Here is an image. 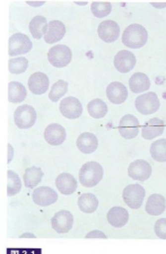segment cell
Here are the masks:
<instances>
[{"label": "cell", "mask_w": 166, "mask_h": 254, "mask_svg": "<svg viewBox=\"0 0 166 254\" xmlns=\"http://www.w3.org/2000/svg\"><path fill=\"white\" fill-rule=\"evenodd\" d=\"M148 40V32L143 25L131 24L125 28L122 34V42L131 49L143 48Z\"/></svg>", "instance_id": "6da1fadb"}, {"label": "cell", "mask_w": 166, "mask_h": 254, "mask_svg": "<svg viewBox=\"0 0 166 254\" xmlns=\"http://www.w3.org/2000/svg\"><path fill=\"white\" fill-rule=\"evenodd\" d=\"M103 167L96 162H87L79 171V182L85 188H93L102 181Z\"/></svg>", "instance_id": "7a4b0ae2"}, {"label": "cell", "mask_w": 166, "mask_h": 254, "mask_svg": "<svg viewBox=\"0 0 166 254\" xmlns=\"http://www.w3.org/2000/svg\"><path fill=\"white\" fill-rule=\"evenodd\" d=\"M32 48L33 44L31 42V39L22 33L13 34L8 41V55L11 57L25 55L32 50Z\"/></svg>", "instance_id": "3957f363"}, {"label": "cell", "mask_w": 166, "mask_h": 254, "mask_svg": "<svg viewBox=\"0 0 166 254\" xmlns=\"http://www.w3.org/2000/svg\"><path fill=\"white\" fill-rule=\"evenodd\" d=\"M71 50L64 44L52 47L48 53V60L54 67L63 68L71 61Z\"/></svg>", "instance_id": "277c9868"}, {"label": "cell", "mask_w": 166, "mask_h": 254, "mask_svg": "<svg viewBox=\"0 0 166 254\" xmlns=\"http://www.w3.org/2000/svg\"><path fill=\"white\" fill-rule=\"evenodd\" d=\"M135 105L137 111H139L144 116H148V114L155 113L160 109L161 103L156 93L148 92L137 97Z\"/></svg>", "instance_id": "5b68a950"}, {"label": "cell", "mask_w": 166, "mask_h": 254, "mask_svg": "<svg viewBox=\"0 0 166 254\" xmlns=\"http://www.w3.org/2000/svg\"><path fill=\"white\" fill-rule=\"evenodd\" d=\"M14 121L19 129L32 128L36 121V112L33 106L27 104L18 106L14 113Z\"/></svg>", "instance_id": "8992f818"}, {"label": "cell", "mask_w": 166, "mask_h": 254, "mask_svg": "<svg viewBox=\"0 0 166 254\" xmlns=\"http://www.w3.org/2000/svg\"><path fill=\"white\" fill-rule=\"evenodd\" d=\"M146 191L139 184H130L123 190V200L125 204L130 209H139L143 204Z\"/></svg>", "instance_id": "52a82bcc"}, {"label": "cell", "mask_w": 166, "mask_h": 254, "mask_svg": "<svg viewBox=\"0 0 166 254\" xmlns=\"http://www.w3.org/2000/svg\"><path fill=\"white\" fill-rule=\"evenodd\" d=\"M128 175L130 176L132 180L136 181L144 182L148 180L152 175V166L148 162L144 161V159H137V161L132 162L128 167Z\"/></svg>", "instance_id": "ba28073f"}, {"label": "cell", "mask_w": 166, "mask_h": 254, "mask_svg": "<svg viewBox=\"0 0 166 254\" xmlns=\"http://www.w3.org/2000/svg\"><path fill=\"white\" fill-rule=\"evenodd\" d=\"M59 110L64 118L74 120V119H78L82 116L83 105L76 97L69 96L63 98V100L60 102Z\"/></svg>", "instance_id": "9c48e42d"}, {"label": "cell", "mask_w": 166, "mask_h": 254, "mask_svg": "<svg viewBox=\"0 0 166 254\" xmlns=\"http://www.w3.org/2000/svg\"><path fill=\"white\" fill-rule=\"evenodd\" d=\"M139 120L132 114H127L120 120L119 132L124 139H133L139 132Z\"/></svg>", "instance_id": "30bf717a"}, {"label": "cell", "mask_w": 166, "mask_h": 254, "mask_svg": "<svg viewBox=\"0 0 166 254\" xmlns=\"http://www.w3.org/2000/svg\"><path fill=\"white\" fill-rule=\"evenodd\" d=\"M51 225L56 233L64 234L69 232L74 225V216L68 210H61L52 217Z\"/></svg>", "instance_id": "8fae6325"}, {"label": "cell", "mask_w": 166, "mask_h": 254, "mask_svg": "<svg viewBox=\"0 0 166 254\" xmlns=\"http://www.w3.org/2000/svg\"><path fill=\"white\" fill-rule=\"evenodd\" d=\"M32 199H33L34 203L38 204V206L47 207L56 202V200H58V193L54 189H51V188L41 187L33 191Z\"/></svg>", "instance_id": "7c38bea8"}, {"label": "cell", "mask_w": 166, "mask_h": 254, "mask_svg": "<svg viewBox=\"0 0 166 254\" xmlns=\"http://www.w3.org/2000/svg\"><path fill=\"white\" fill-rule=\"evenodd\" d=\"M97 33H99V36L104 42L112 43L119 39L120 27L113 20H104L99 25Z\"/></svg>", "instance_id": "4fadbf2b"}, {"label": "cell", "mask_w": 166, "mask_h": 254, "mask_svg": "<svg viewBox=\"0 0 166 254\" xmlns=\"http://www.w3.org/2000/svg\"><path fill=\"white\" fill-rule=\"evenodd\" d=\"M44 138L46 141L51 146H59L64 142L67 138L66 129L58 124L49 125L44 130Z\"/></svg>", "instance_id": "5bb4252c"}, {"label": "cell", "mask_w": 166, "mask_h": 254, "mask_svg": "<svg viewBox=\"0 0 166 254\" xmlns=\"http://www.w3.org/2000/svg\"><path fill=\"white\" fill-rule=\"evenodd\" d=\"M136 65V57L128 50H121L114 57V67L121 73H127Z\"/></svg>", "instance_id": "9a60e30c"}, {"label": "cell", "mask_w": 166, "mask_h": 254, "mask_svg": "<svg viewBox=\"0 0 166 254\" xmlns=\"http://www.w3.org/2000/svg\"><path fill=\"white\" fill-rule=\"evenodd\" d=\"M50 85L49 77L43 72H34L28 79V88L35 95H42L47 93Z\"/></svg>", "instance_id": "2e32d148"}, {"label": "cell", "mask_w": 166, "mask_h": 254, "mask_svg": "<svg viewBox=\"0 0 166 254\" xmlns=\"http://www.w3.org/2000/svg\"><path fill=\"white\" fill-rule=\"evenodd\" d=\"M165 128V122L161 119L154 118L151 120L146 122V124L141 127V134L145 139L151 140L156 137H160L162 133L164 132Z\"/></svg>", "instance_id": "e0dca14e"}, {"label": "cell", "mask_w": 166, "mask_h": 254, "mask_svg": "<svg viewBox=\"0 0 166 254\" xmlns=\"http://www.w3.org/2000/svg\"><path fill=\"white\" fill-rule=\"evenodd\" d=\"M107 96L113 104H122L128 97V89L122 83L114 81L108 86Z\"/></svg>", "instance_id": "ac0fdd59"}, {"label": "cell", "mask_w": 166, "mask_h": 254, "mask_svg": "<svg viewBox=\"0 0 166 254\" xmlns=\"http://www.w3.org/2000/svg\"><path fill=\"white\" fill-rule=\"evenodd\" d=\"M76 146L83 154H92L97 149L99 146V140L94 133L91 132H84L79 134V137L77 138Z\"/></svg>", "instance_id": "d6986e66"}, {"label": "cell", "mask_w": 166, "mask_h": 254, "mask_svg": "<svg viewBox=\"0 0 166 254\" xmlns=\"http://www.w3.org/2000/svg\"><path fill=\"white\" fill-rule=\"evenodd\" d=\"M64 34H66V26H64V24L60 22V20H51L49 23L48 32L46 36H44V41L49 44H54L62 40Z\"/></svg>", "instance_id": "ffe728a7"}, {"label": "cell", "mask_w": 166, "mask_h": 254, "mask_svg": "<svg viewBox=\"0 0 166 254\" xmlns=\"http://www.w3.org/2000/svg\"><path fill=\"white\" fill-rule=\"evenodd\" d=\"M55 186L60 193L64 195L72 194L77 189L76 179L69 173H61L55 179Z\"/></svg>", "instance_id": "44dd1931"}, {"label": "cell", "mask_w": 166, "mask_h": 254, "mask_svg": "<svg viewBox=\"0 0 166 254\" xmlns=\"http://www.w3.org/2000/svg\"><path fill=\"white\" fill-rule=\"evenodd\" d=\"M129 220V214L122 207H113L108 212V222L112 227H123Z\"/></svg>", "instance_id": "7402d4cb"}, {"label": "cell", "mask_w": 166, "mask_h": 254, "mask_svg": "<svg viewBox=\"0 0 166 254\" xmlns=\"http://www.w3.org/2000/svg\"><path fill=\"white\" fill-rule=\"evenodd\" d=\"M166 208V200L162 194L154 193L149 196L146 203V212L151 216H160Z\"/></svg>", "instance_id": "603a6c76"}, {"label": "cell", "mask_w": 166, "mask_h": 254, "mask_svg": "<svg viewBox=\"0 0 166 254\" xmlns=\"http://www.w3.org/2000/svg\"><path fill=\"white\" fill-rule=\"evenodd\" d=\"M129 87H130V91L135 94L143 93L148 91L151 87V80L146 73L136 72L129 79Z\"/></svg>", "instance_id": "cb8c5ba5"}, {"label": "cell", "mask_w": 166, "mask_h": 254, "mask_svg": "<svg viewBox=\"0 0 166 254\" xmlns=\"http://www.w3.org/2000/svg\"><path fill=\"white\" fill-rule=\"evenodd\" d=\"M30 32L34 39L40 40L46 36L49 27V23L43 16H35L30 22Z\"/></svg>", "instance_id": "d4e9b609"}, {"label": "cell", "mask_w": 166, "mask_h": 254, "mask_svg": "<svg viewBox=\"0 0 166 254\" xmlns=\"http://www.w3.org/2000/svg\"><path fill=\"white\" fill-rule=\"evenodd\" d=\"M27 92L25 86L18 81H10L8 84V101L10 103H21L26 98Z\"/></svg>", "instance_id": "484cf974"}, {"label": "cell", "mask_w": 166, "mask_h": 254, "mask_svg": "<svg viewBox=\"0 0 166 254\" xmlns=\"http://www.w3.org/2000/svg\"><path fill=\"white\" fill-rule=\"evenodd\" d=\"M43 178V171L38 166H32L28 167L24 173L23 180H24V186L28 189H33L38 184L42 181Z\"/></svg>", "instance_id": "4316f807"}, {"label": "cell", "mask_w": 166, "mask_h": 254, "mask_svg": "<svg viewBox=\"0 0 166 254\" xmlns=\"http://www.w3.org/2000/svg\"><path fill=\"white\" fill-rule=\"evenodd\" d=\"M78 207L85 214H92L99 207V200L93 193H84L78 198Z\"/></svg>", "instance_id": "83f0119b"}, {"label": "cell", "mask_w": 166, "mask_h": 254, "mask_svg": "<svg viewBox=\"0 0 166 254\" xmlns=\"http://www.w3.org/2000/svg\"><path fill=\"white\" fill-rule=\"evenodd\" d=\"M87 111L93 119H102L108 113V105L101 98H94L87 105Z\"/></svg>", "instance_id": "f1b7e54d"}, {"label": "cell", "mask_w": 166, "mask_h": 254, "mask_svg": "<svg viewBox=\"0 0 166 254\" xmlns=\"http://www.w3.org/2000/svg\"><path fill=\"white\" fill-rule=\"evenodd\" d=\"M22 189V181L19 176L13 171L7 172V195L13 196L19 193Z\"/></svg>", "instance_id": "f546056e"}, {"label": "cell", "mask_w": 166, "mask_h": 254, "mask_svg": "<svg viewBox=\"0 0 166 254\" xmlns=\"http://www.w3.org/2000/svg\"><path fill=\"white\" fill-rule=\"evenodd\" d=\"M151 155L154 161L166 162V139H159L152 143Z\"/></svg>", "instance_id": "4dcf8cb0"}, {"label": "cell", "mask_w": 166, "mask_h": 254, "mask_svg": "<svg viewBox=\"0 0 166 254\" xmlns=\"http://www.w3.org/2000/svg\"><path fill=\"white\" fill-rule=\"evenodd\" d=\"M28 67V60L25 57H17V58H11L8 61V70L14 75H19L26 71Z\"/></svg>", "instance_id": "1f68e13d"}, {"label": "cell", "mask_w": 166, "mask_h": 254, "mask_svg": "<svg viewBox=\"0 0 166 254\" xmlns=\"http://www.w3.org/2000/svg\"><path fill=\"white\" fill-rule=\"evenodd\" d=\"M68 92V83L62 79H59L52 86L51 91L49 92V100L52 102H58L60 98L66 95Z\"/></svg>", "instance_id": "d6a6232c"}, {"label": "cell", "mask_w": 166, "mask_h": 254, "mask_svg": "<svg viewBox=\"0 0 166 254\" xmlns=\"http://www.w3.org/2000/svg\"><path fill=\"white\" fill-rule=\"evenodd\" d=\"M92 13L97 18L107 17L111 14L112 3L111 2H93L92 3Z\"/></svg>", "instance_id": "836d02e7"}, {"label": "cell", "mask_w": 166, "mask_h": 254, "mask_svg": "<svg viewBox=\"0 0 166 254\" xmlns=\"http://www.w3.org/2000/svg\"><path fill=\"white\" fill-rule=\"evenodd\" d=\"M155 233L162 240H166V218H161L155 223Z\"/></svg>", "instance_id": "e575fe53"}, {"label": "cell", "mask_w": 166, "mask_h": 254, "mask_svg": "<svg viewBox=\"0 0 166 254\" xmlns=\"http://www.w3.org/2000/svg\"><path fill=\"white\" fill-rule=\"evenodd\" d=\"M86 239H107V235H105L103 232L93 231L88 233L86 235Z\"/></svg>", "instance_id": "d590c367"}, {"label": "cell", "mask_w": 166, "mask_h": 254, "mask_svg": "<svg viewBox=\"0 0 166 254\" xmlns=\"http://www.w3.org/2000/svg\"><path fill=\"white\" fill-rule=\"evenodd\" d=\"M14 157V149L11 147L10 143H8V163L11 162V159Z\"/></svg>", "instance_id": "8d00e7d4"}, {"label": "cell", "mask_w": 166, "mask_h": 254, "mask_svg": "<svg viewBox=\"0 0 166 254\" xmlns=\"http://www.w3.org/2000/svg\"><path fill=\"white\" fill-rule=\"evenodd\" d=\"M26 3L27 5H30V6H33V7H39V6H42V5H44V3H46V1H26Z\"/></svg>", "instance_id": "74e56055"}, {"label": "cell", "mask_w": 166, "mask_h": 254, "mask_svg": "<svg viewBox=\"0 0 166 254\" xmlns=\"http://www.w3.org/2000/svg\"><path fill=\"white\" fill-rule=\"evenodd\" d=\"M153 7H156V8H164L166 7V2H163V3H152Z\"/></svg>", "instance_id": "f35d334b"}, {"label": "cell", "mask_w": 166, "mask_h": 254, "mask_svg": "<svg viewBox=\"0 0 166 254\" xmlns=\"http://www.w3.org/2000/svg\"><path fill=\"white\" fill-rule=\"evenodd\" d=\"M21 237H35V235L34 234H28V233H27V234H22Z\"/></svg>", "instance_id": "ab89813d"}, {"label": "cell", "mask_w": 166, "mask_h": 254, "mask_svg": "<svg viewBox=\"0 0 166 254\" xmlns=\"http://www.w3.org/2000/svg\"><path fill=\"white\" fill-rule=\"evenodd\" d=\"M75 3H76V5H79V6H86L87 5L86 1H85V2H77V1H75Z\"/></svg>", "instance_id": "60d3db41"}]
</instances>
